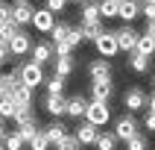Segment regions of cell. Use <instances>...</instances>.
<instances>
[{"label": "cell", "mask_w": 155, "mask_h": 150, "mask_svg": "<svg viewBox=\"0 0 155 150\" xmlns=\"http://www.w3.org/2000/svg\"><path fill=\"white\" fill-rule=\"evenodd\" d=\"M0 150H6V144H3V141H0Z\"/></svg>", "instance_id": "cell-49"}, {"label": "cell", "mask_w": 155, "mask_h": 150, "mask_svg": "<svg viewBox=\"0 0 155 150\" xmlns=\"http://www.w3.org/2000/svg\"><path fill=\"white\" fill-rule=\"evenodd\" d=\"M15 103H18V109H32V88L29 85H24V82H21V85L15 88Z\"/></svg>", "instance_id": "cell-23"}, {"label": "cell", "mask_w": 155, "mask_h": 150, "mask_svg": "<svg viewBox=\"0 0 155 150\" xmlns=\"http://www.w3.org/2000/svg\"><path fill=\"white\" fill-rule=\"evenodd\" d=\"M88 77L91 79H111V59H103V56L91 59L88 62Z\"/></svg>", "instance_id": "cell-13"}, {"label": "cell", "mask_w": 155, "mask_h": 150, "mask_svg": "<svg viewBox=\"0 0 155 150\" xmlns=\"http://www.w3.org/2000/svg\"><path fill=\"white\" fill-rule=\"evenodd\" d=\"M79 15H82V21H103V15H100V0H85L79 6Z\"/></svg>", "instance_id": "cell-22"}, {"label": "cell", "mask_w": 155, "mask_h": 150, "mask_svg": "<svg viewBox=\"0 0 155 150\" xmlns=\"http://www.w3.org/2000/svg\"><path fill=\"white\" fill-rule=\"evenodd\" d=\"M85 121H91L94 127H105V124L111 121V106L100 103V100H91V106H88V112H85Z\"/></svg>", "instance_id": "cell-6"}, {"label": "cell", "mask_w": 155, "mask_h": 150, "mask_svg": "<svg viewBox=\"0 0 155 150\" xmlns=\"http://www.w3.org/2000/svg\"><path fill=\"white\" fill-rule=\"evenodd\" d=\"M6 24H12V6L0 0V26H6Z\"/></svg>", "instance_id": "cell-38"}, {"label": "cell", "mask_w": 155, "mask_h": 150, "mask_svg": "<svg viewBox=\"0 0 155 150\" xmlns=\"http://www.w3.org/2000/svg\"><path fill=\"white\" fill-rule=\"evenodd\" d=\"M70 30H73L70 24H64V21H59V24L53 26V33H50V41H53V44H59V41H68Z\"/></svg>", "instance_id": "cell-28"}, {"label": "cell", "mask_w": 155, "mask_h": 150, "mask_svg": "<svg viewBox=\"0 0 155 150\" xmlns=\"http://www.w3.org/2000/svg\"><path fill=\"white\" fill-rule=\"evenodd\" d=\"M82 41H85V38H82V30H79V26H73V30H70V35H68V44L73 47V50H76Z\"/></svg>", "instance_id": "cell-39"}, {"label": "cell", "mask_w": 155, "mask_h": 150, "mask_svg": "<svg viewBox=\"0 0 155 150\" xmlns=\"http://www.w3.org/2000/svg\"><path fill=\"white\" fill-rule=\"evenodd\" d=\"M94 47H97V56H103V59H114V56L120 53V44H117L114 30H105V33L94 41Z\"/></svg>", "instance_id": "cell-5"}, {"label": "cell", "mask_w": 155, "mask_h": 150, "mask_svg": "<svg viewBox=\"0 0 155 150\" xmlns=\"http://www.w3.org/2000/svg\"><path fill=\"white\" fill-rule=\"evenodd\" d=\"M79 30H82V38H85V41H97V38L105 33L103 21H82V24H79Z\"/></svg>", "instance_id": "cell-19"}, {"label": "cell", "mask_w": 155, "mask_h": 150, "mask_svg": "<svg viewBox=\"0 0 155 150\" xmlns=\"http://www.w3.org/2000/svg\"><path fill=\"white\" fill-rule=\"evenodd\" d=\"M143 18L147 21H155V3H143Z\"/></svg>", "instance_id": "cell-43"}, {"label": "cell", "mask_w": 155, "mask_h": 150, "mask_svg": "<svg viewBox=\"0 0 155 150\" xmlns=\"http://www.w3.org/2000/svg\"><path fill=\"white\" fill-rule=\"evenodd\" d=\"M68 3H76V6H82V3H85V0H68Z\"/></svg>", "instance_id": "cell-47"}, {"label": "cell", "mask_w": 155, "mask_h": 150, "mask_svg": "<svg viewBox=\"0 0 155 150\" xmlns=\"http://www.w3.org/2000/svg\"><path fill=\"white\" fill-rule=\"evenodd\" d=\"M15 115H18V103H15V97L9 94V97H0V118L6 121V118H12L15 121Z\"/></svg>", "instance_id": "cell-26"}, {"label": "cell", "mask_w": 155, "mask_h": 150, "mask_svg": "<svg viewBox=\"0 0 155 150\" xmlns=\"http://www.w3.org/2000/svg\"><path fill=\"white\" fill-rule=\"evenodd\" d=\"M94 147L97 150H117V135H114V130H103Z\"/></svg>", "instance_id": "cell-24"}, {"label": "cell", "mask_w": 155, "mask_h": 150, "mask_svg": "<svg viewBox=\"0 0 155 150\" xmlns=\"http://www.w3.org/2000/svg\"><path fill=\"white\" fill-rule=\"evenodd\" d=\"M147 103H149V94L140 85H132V88L123 91V106H126V112H140V109H147Z\"/></svg>", "instance_id": "cell-4"}, {"label": "cell", "mask_w": 155, "mask_h": 150, "mask_svg": "<svg viewBox=\"0 0 155 150\" xmlns=\"http://www.w3.org/2000/svg\"><path fill=\"white\" fill-rule=\"evenodd\" d=\"M53 47H56V56H73V47L68 41H59V44H53Z\"/></svg>", "instance_id": "cell-40"}, {"label": "cell", "mask_w": 155, "mask_h": 150, "mask_svg": "<svg viewBox=\"0 0 155 150\" xmlns=\"http://www.w3.org/2000/svg\"><path fill=\"white\" fill-rule=\"evenodd\" d=\"M147 147H149V138L143 135V132H138L135 138L126 141V150H147Z\"/></svg>", "instance_id": "cell-34"}, {"label": "cell", "mask_w": 155, "mask_h": 150, "mask_svg": "<svg viewBox=\"0 0 155 150\" xmlns=\"http://www.w3.org/2000/svg\"><path fill=\"white\" fill-rule=\"evenodd\" d=\"M138 53H143V56H149V59L155 56V41L149 38V35H143V33H140V41H138Z\"/></svg>", "instance_id": "cell-30"}, {"label": "cell", "mask_w": 155, "mask_h": 150, "mask_svg": "<svg viewBox=\"0 0 155 150\" xmlns=\"http://www.w3.org/2000/svg\"><path fill=\"white\" fill-rule=\"evenodd\" d=\"M129 68L135 71V74H149V68H152V62H149V56H143V53H129Z\"/></svg>", "instance_id": "cell-21"}, {"label": "cell", "mask_w": 155, "mask_h": 150, "mask_svg": "<svg viewBox=\"0 0 155 150\" xmlns=\"http://www.w3.org/2000/svg\"><path fill=\"white\" fill-rule=\"evenodd\" d=\"M32 121H35V112H32V109H18V115H15V124H18V127L32 124Z\"/></svg>", "instance_id": "cell-36"}, {"label": "cell", "mask_w": 155, "mask_h": 150, "mask_svg": "<svg viewBox=\"0 0 155 150\" xmlns=\"http://www.w3.org/2000/svg\"><path fill=\"white\" fill-rule=\"evenodd\" d=\"M44 9H50L53 15L56 12H64L68 9V0H44Z\"/></svg>", "instance_id": "cell-37"}, {"label": "cell", "mask_w": 155, "mask_h": 150, "mask_svg": "<svg viewBox=\"0 0 155 150\" xmlns=\"http://www.w3.org/2000/svg\"><path fill=\"white\" fill-rule=\"evenodd\" d=\"M47 147H50V138H47V132H44V130H38V132H35V138L29 141V150H47Z\"/></svg>", "instance_id": "cell-32"}, {"label": "cell", "mask_w": 155, "mask_h": 150, "mask_svg": "<svg viewBox=\"0 0 155 150\" xmlns=\"http://www.w3.org/2000/svg\"><path fill=\"white\" fill-rule=\"evenodd\" d=\"M117 35V44H120V53H135L138 50V41H140V33L135 30L132 24H123L120 30H114Z\"/></svg>", "instance_id": "cell-3"}, {"label": "cell", "mask_w": 155, "mask_h": 150, "mask_svg": "<svg viewBox=\"0 0 155 150\" xmlns=\"http://www.w3.org/2000/svg\"><path fill=\"white\" fill-rule=\"evenodd\" d=\"M6 132H9V130H6V121H3V118H0V141L6 138Z\"/></svg>", "instance_id": "cell-45"}, {"label": "cell", "mask_w": 155, "mask_h": 150, "mask_svg": "<svg viewBox=\"0 0 155 150\" xmlns=\"http://www.w3.org/2000/svg\"><path fill=\"white\" fill-rule=\"evenodd\" d=\"M21 85V71L12 68V74H0V97L15 94V88Z\"/></svg>", "instance_id": "cell-17"}, {"label": "cell", "mask_w": 155, "mask_h": 150, "mask_svg": "<svg viewBox=\"0 0 155 150\" xmlns=\"http://www.w3.org/2000/svg\"><path fill=\"white\" fill-rule=\"evenodd\" d=\"M29 56H32V62H35V65H41V68H44L47 62H53V59H56V47H53V41H35Z\"/></svg>", "instance_id": "cell-9"}, {"label": "cell", "mask_w": 155, "mask_h": 150, "mask_svg": "<svg viewBox=\"0 0 155 150\" xmlns=\"http://www.w3.org/2000/svg\"><path fill=\"white\" fill-rule=\"evenodd\" d=\"M88 106H91V100H88L85 94H73L68 97V118H76V121H82L88 112Z\"/></svg>", "instance_id": "cell-16"}, {"label": "cell", "mask_w": 155, "mask_h": 150, "mask_svg": "<svg viewBox=\"0 0 155 150\" xmlns=\"http://www.w3.org/2000/svg\"><path fill=\"white\" fill-rule=\"evenodd\" d=\"M100 15H103V21L117 18L120 15V0H100Z\"/></svg>", "instance_id": "cell-25"}, {"label": "cell", "mask_w": 155, "mask_h": 150, "mask_svg": "<svg viewBox=\"0 0 155 150\" xmlns=\"http://www.w3.org/2000/svg\"><path fill=\"white\" fill-rule=\"evenodd\" d=\"M32 15H35V6L29 3V0H24V3H12V21H15L18 26L32 24Z\"/></svg>", "instance_id": "cell-14"}, {"label": "cell", "mask_w": 155, "mask_h": 150, "mask_svg": "<svg viewBox=\"0 0 155 150\" xmlns=\"http://www.w3.org/2000/svg\"><path fill=\"white\" fill-rule=\"evenodd\" d=\"M41 130V127H38V121H32V124H24V127H18V132H21V135H24V141L26 144H29V141L35 138V132Z\"/></svg>", "instance_id": "cell-35"}, {"label": "cell", "mask_w": 155, "mask_h": 150, "mask_svg": "<svg viewBox=\"0 0 155 150\" xmlns=\"http://www.w3.org/2000/svg\"><path fill=\"white\" fill-rule=\"evenodd\" d=\"M147 109H149V112H155V94H149V103H147Z\"/></svg>", "instance_id": "cell-46"}, {"label": "cell", "mask_w": 155, "mask_h": 150, "mask_svg": "<svg viewBox=\"0 0 155 150\" xmlns=\"http://www.w3.org/2000/svg\"><path fill=\"white\" fill-rule=\"evenodd\" d=\"M18 30H24V26H18L15 21H12V24H6V26H0V41H3V44H9V41H12V38L18 35Z\"/></svg>", "instance_id": "cell-31"}, {"label": "cell", "mask_w": 155, "mask_h": 150, "mask_svg": "<svg viewBox=\"0 0 155 150\" xmlns=\"http://www.w3.org/2000/svg\"><path fill=\"white\" fill-rule=\"evenodd\" d=\"M73 71H76V56H56V59H53V74L70 77Z\"/></svg>", "instance_id": "cell-18"}, {"label": "cell", "mask_w": 155, "mask_h": 150, "mask_svg": "<svg viewBox=\"0 0 155 150\" xmlns=\"http://www.w3.org/2000/svg\"><path fill=\"white\" fill-rule=\"evenodd\" d=\"M9 53H12V56H26V53H32V35L26 33V30H18V35L9 41Z\"/></svg>", "instance_id": "cell-10"}, {"label": "cell", "mask_w": 155, "mask_h": 150, "mask_svg": "<svg viewBox=\"0 0 155 150\" xmlns=\"http://www.w3.org/2000/svg\"><path fill=\"white\" fill-rule=\"evenodd\" d=\"M15 3H24V0H15Z\"/></svg>", "instance_id": "cell-51"}, {"label": "cell", "mask_w": 155, "mask_h": 150, "mask_svg": "<svg viewBox=\"0 0 155 150\" xmlns=\"http://www.w3.org/2000/svg\"><path fill=\"white\" fill-rule=\"evenodd\" d=\"M143 15V3L140 0H120V21L123 24H132V21H138Z\"/></svg>", "instance_id": "cell-15"}, {"label": "cell", "mask_w": 155, "mask_h": 150, "mask_svg": "<svg viewBox=\"0 0 155 150\" xmlns=\"http://www.w3.org/2000/svg\"><path fill=\"white\" fill-rule=\"evenodd\" d=\"M138 132H140V124L135 121V115H132V112L120 115V118L114 121V135H117V141H123V144H126L129 138H135Z\"/></svg>", "instance_id": "cell-1"}, {"label": "cell", "mask_w": 155, "mask_h": 150, "mask_svg": "<svg viewBox=\"0 0 155 150\" xmlns=\"http://www.w3.org/2000/svg\"><path fill=\"white\" fill-rule=\"evenodd\" d=\"M143 127H147L149 132H155V112H149V109H147V118H143Z\"/></svg>", "instance_id": "cell-42"}, {"label": "cell", "mask_w": 155, "mask_h": 150, "mask_svg": "<svg viewBox=\"0 0 155 150\" xmlns=\"http://www.w3.org/2000/svg\"><path fill=\"white\" fill-rule=\"evenodd\" d=\"M44 112L50 115V118L68 115V97H64V94H47V97H44Z\"/></svg>", "instance_id": "cell-11"}, {"label": "cell", "mask_w": 155, "mask_h": 150, "mask_svg": "<svg viewBox=\"0 0 155 150\" xmlns=\"http://www.w3.org/2000/svg\"><path fill=\"white\" fill-rule=\"evenodd\" d=\"M44 132H47V138H50V144L56 147V144H59V141L64 138V135H68V127H64V124H61L59 118H56L53 124H47V127H44Z\"/></svg>", "instance_id": "cell-20"}, {"label": "cell", "mask_w": 155, "mask_h": 150, "mask_svg": "<svg viewBox=\"0 0 155 150\" xmlns=\"http://www.w3.org/2000/svg\"><path fill=\"white\" fill-rule=\"evenodd\" d=\"M47 94H64V85H68V77H59V74H53L47 77Z\"/></svg>", "instance_id": "cell-27"}, {"label": "cell", "mask_w": 155, "mask_h": 150, "mask_svg": "<svg viewBox=\"0 0 155 150\" xmlns=\"http://www.w3.org/2000/svg\"><path fill=\"white\" fill-rule=\"evenodd\" d=\"M6 62H12V53H9V44L0 41V65H6Z\"/></svg>", "instance_id": "cell-41"}, {"label": "cell", "mask_w": 155, "mask_h": 150, "mask_svg": "<svg viewBox=\"0 0 155 150\" xmlns=\"http://www.w3.org/2000/svg\"><path fill=\"white\" fill-rule=\"evenodd\" d=\"M143 35H149L155 41V21H147V30H143Z\"/></svg>", "instance_id": "cell-44"}, {"label": "cell", "mask_w": 155, "mask_h": 150, "mask_svg": "<svg viewBox=\"0 0 155 150\" xmlns=\"http://www.w3.org/2000/svg\"><path fill=\"white\" fill-rule=\"evenodd\" d=\"M100 127H94L91 121H79L76 127H73V135H76V141L82 144V147H88V144H97V138H100Z\"/></svg>", "instance_id": "cell-7"}, {"label": "cell", "mask_w": 155, "mask_h": 150, "mask_svg": "<svg viewBox=\"0 0 155 150\" xmlns=\"http://www.w3.org/2000/svg\"><path fill=\"white\" fill-rule=\"evenodd\" d=\"M56 150H82V144L76 141V135H73V132H68V135L56 144Z\"/></svg>", "instance_id": "cell-33"}, {"label": "cell", "mask_w": 155, "mask_h": 150, "mask_svg": "<svg viewBox=\"0 0 155 150\" xmlns=\"http://www.w3.org/2000/svg\"><path fill=\"white\" fill-rule=\"evenodd\" d=\"M56 24H59V21H56V15H53L50 9H35V15H32V26H35V33L50 35Z\"/></svg>", "instance_id": "cell-8"}, {"label": "cell", "mask_w": 155, "mask_h": 150, "mask_svg": "<svg viewBox=\"0 0 155 150\" xmlns=\"http://www.w3.org/2000/svg\"><path fill=\"white\" fill-rule=\"evenodd\" d=\"M152 94H155V74H152Z\"/></svg>", "instance_id": "cell-48"}, {"label": "cell", "mask_w": 155, "mask_h": 150, "mask_svg": "<svg viewBox=\"0 0 155 150\" xmlns=\"http://www.w3.org/2000/svg\"><path fill=\"white\" fill-rule=\"evenodd\" d=\"M140 3H155V0H140Z\"/></svg>", "instance_id": "cell-50"}, {"label": "cell", "mask_w": 155, "mask_h": 150, "mask_svg": "<svg viewBox=\"0 0 155 150\" xmlns=\"http://www.w3.org/2000/svg\"><path fill=\"white\" fill-rule=\"evenodd\" d=\"M3 144H6V150H21L26 141H24V135H21L18 130H9V132H6V138H3Z\"/></svg>", "instance_id": "cell-29"}, {"label": "cell", "mask_w": 155, "mask_h": 150, "mask_svg": "<svg viewBox=\"0 0 155 150\" xmlns=\"http://www.w3.org/2000/svg\"><path fill=\"white\" fill-rule=\"evenodd\" d=\"M18 71H21V82H24V85H29L32 91H35L38 85H44V82H47V77H44V68H41V65H35L32 59L24 62Z\"/></svg>", "instance_id": "cell-2"}, {"label": "cell", "mask_w": 155, "mask_h": 150, "mask_svg": "<svg viewBox=\"0 0 155 150\" xmlns=\"http://www.w3.org/2000/svg\"><path fill=\"white\" fill-rule=\"evenodd\" d=\"M111 94H114V82H111V79H91V100L108 103Z\"/></svg>", "instance_id": "cell-12"}]
</instances>
